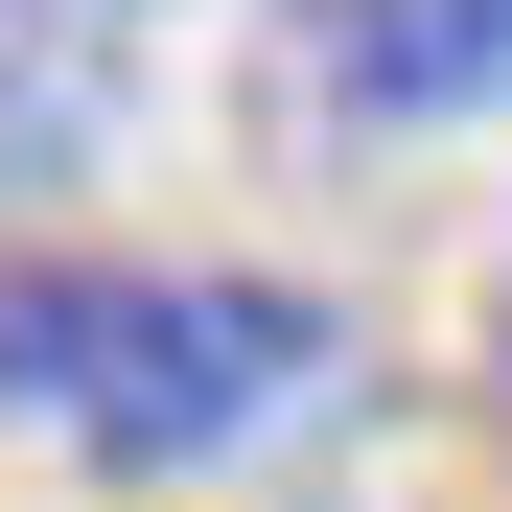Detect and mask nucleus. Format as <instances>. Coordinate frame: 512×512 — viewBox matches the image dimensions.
Masks as SVG:
<instances>
[{
  "instance_id": "f03ea898",
  "label": "nucleus",
  "mask_w": 512,
  "mask_h": 512,
  "mask_svg": "<svg viewBox=\"0 0 512 512\" xmlns=\"http://www.w3.org/2000/svg\"><path fill=\"white\" fill-rule=\"evenodd\" d=\"M303 512H512V396H466V373H373L350 419H326Z\"/></svg>"
},
{
  "instance_id": "f257e3e1",
  "label": "nucleus",
  "mask_w": 512,
  "mask_h": 512,
  "mask_svg": "<svg viewBox=\"0 0 512 512\" xmlns=\"http://www.w3.org/2000/svg\"><path fill=\"white\" fill-rule=\"evenodd\" d=\"M350 373V326L280 280H140V256H0V419H70L94 466H233L280 396Z\"/></svg>"
},
{
  "instance_id": "7ed1b4c3",
  "label": "nucleus",
  "mask_w": 512,
  "mask_h": 512,
  "mask_svg": "<svg viewBox=\"0 0 512 512\" xmlns=\"http://www.w3.org/2000/svg\"><path fill=\"white\" fill-rule=\"evenodd\" d=\"M117 94H140V0H0V210L70 187L117 140Z\"/></svg>"
},
{
  "instance_id": "20e7f679",
  "label": "nucleus",
  "mask_w": 512,
  "mask_h": 512,
  "mask_svg": "<svg viewBox=\"0 0 512 512\" xmlns=\"http://www.w3.org/2000/svg\"><path fill=\"white\" fill-rule=\"evenodd\" d=\"M350 117H489L512 94V0H303Z\"/></svg>"
}]
</instances>
